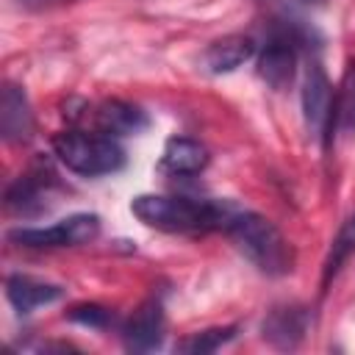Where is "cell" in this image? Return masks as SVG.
Returning a JSON list of instances; mask_svg holds the SVG:
<instances>
[{
	"label": "cell",
	"instance_id": "ba28073f",
	"mask_svg": "<svg viewBox=\"0 0 355 355\" xmlns=\"http://www.w3.org/2000/svg\"><path fill=\"white\" fill-rule=\"evenodd\" d=\"M164 330H166V319H164L161 302L147 300V302H141L125 319V324H122V341L133 352H147V349L161 347Z\"/></svg>",
	"mask_w": 355,
	"mask_h": 355
},
{
	"label": "cell",
	"instance_id": "5b68a950",
	"mask_svg": "<svg viewBox=\"0 0 355 355\" xmlns=\"http://www.w3.org/2000/svg\"><path fill=\"white\" fill-rule=\"evenodd\" d=\"M302 114H305V125L313 136H322L324 141H330V125L338 119V100L333 97V86L324 75V69L313 61L308 67L305 75V86H302Z\"/></svg>",
	"mask_w": 355,
	"mask_h": 355
},
{
	"label": "cell",
	"instance_id": "9a60e30c",
	"mask_svg": "<svg viewBox=\"0 0 355 355\" xmlns=\"http://www.w3.org/2000/svg\"><path fill=\"white\" fill-rule=\"evenodd\" d=\"M352 255H355V214H349L341 222L336 239L330 241V250H327V258H324V266H322V288L330 286V280L341 272V266Z\"/></svg>",
	"mask_w": 355,
	"mask_h": 355
},
{
	"label": "cell",
	"instance_id": "ac0fdd59",
	"mask_svg": "<svg viewBox=\"0 0 355 355\" xmlns=\"http://www.w3.org/2000/svg\"><path fill=\"white\" fill-rule=\"evenodd\" d=\"M300 3H305V6H327V0H300Z\"/></svg>",
	"mask_w": 355,
	"mask_h": 355
},
{
	"label": "cell",
	"instance_id": "277c9868",
	"mask_svg": "<svg viewBox=\"0 0 355 355\" xmlns=\"http://www.w3.org/2000/svg\"><path fill=\"white\" fill-rule=\"evenodd\" d=\"M100 236L97 214H72L50 227H17L8 230V241L22 247H78Z\"/></svg>",
	"mask_w": 355,
	"mask_h": 355
},
{
	"label": "cell",
	"instance_id": "d6986e66",
	"mask_svg": "<svg viewBox=\"0 0 355 355\" xmlns=\"http://www.w3.org/2000/svg\"><path fill=\"white\" fill-rule=\"evenodd\" d=\"M19 3H42V0H19Z\"/></svg>",
	"mask_w": 355,
	"mask_h": 355
},
{
	"label": "cell",
	"instance_id": "e0dca14e",
	"mask_svg": "<svg viewBox=\"0 0 355 355\" xmlns=\"http://www.w3.org/2000/svg\"><path fill=\"white\" fill-rule=\"evenodd\" d=\"M67 319L69 322H78L83 327H94V330H103L114 322V313L105 308V305H97V302H80V305H72L67 311Z\"/></svg>",
	"mask_w": 355,
	"mask_h": 355
},
{
	"label": "cell",
	"instance_id": "30bf717a",
	"mask_svg": "<svg viewBox=\"0 0 355 355\" xmlns=\"http://www.w3.org/2000/svg\"><path fill=\"white\" fill-rule=\"evenodd\" d=\"M33 111L28 103V94L14 86L6 83L3 94H0V130L6 136V141H28L33 136Z\"/></svg>",
	"mask_w": 355,
	"mask_h": 355
},
{
	"label": "cell",
	"instance_id": "2e32d148",
	"mask_svg": "<svg viewBox=\"0 0 355 355\" xmlns=\"http://www.w3.org/2000/svg\"><path fill=\"white\" fill-rule=\"evenodd\" d=\"M233 338H236V327L233 324H227V327H208V330H200V333H191L189 338H183L178 344V349L189 352V355H205V352H216L219 347H225Z\"/></svg>",
	"mask_w": 355,
	"mask_h": 355
},
{
	"label": "cell",
	"instance_id": "7c38bea8",
	"mask_svg": "<svg viewBox=\"0 0 355 355\" xmlns=\"http://www.w3.org/2000/svg\"><path fill=\"white\" fill-rule=\"evenodd\" d=\"M255 55V42L250 36H241V33H230V36H222L216 42H211L202 53V67L214 75H222V72H233L239 69L244 61H250Z\"/></svg>",
	"mask_w": 355,
	"mask_h": 355
},
{
	"label": "cell",
	"instance_id": "5bb4252c",
	"mask_svg": "<svg viewBox=\"0 0 355 355\" xmlns=\"http://www.w3.org/2000/svg\"><path fill=\"white\" fill-rule=\"evenodd\" d=\"M44 175H22L17 178L8 191H6V205L17 214H36L44 208V197H47V183L50 180H42Z\"/></svg>",
	"mask_w": 355,
	"mask_h": 355
},
{
	"label": "cell",
	"instance_id": "4fadbf2b",
	"mask_svg": "<svg viewBox=\"0 0 355 355\" xmlns=\"http://www.w3.org/2000/svg\"><path fill=\"white\" fill-rule=\"evenodd\" d=\"M208 166V150L189 139V136H175L164 144L161 153V169L169 175H197Z\"/></svg>",
	"mask_w": 355,
	"mask_h": 355
},
{
	"label": "cell",
	"instance_id": "6da1fadb",
	"mask_svg": "<svg viewBox=\"0 0 355 355\" xmlns=\"http://www.w3.org/2000/svg\"><path fill=\"white\" fill-rule=\"evenodd\" d=\"M130 211L139 222L166 233H202L227 227L239 211L230 202L219 200H194V197H169V194H139L130 202Z\"/></svg>",
	"mask_w": 355,
	"mask_h": 355
},
{
	"label": "cell",
	"instance_id": "52a82bcc",
	"mask_svg": "<svg viewBox=\"0 0 355 355\" xmlns=\"http://www.w3.org/2000/svg\"><path fill=\"white\" fill-rule=\"evenodd\" d=\"M258 78L275 89L283 92L294 83L297 75V47H294V36L288 31L272 33V39L263 44L261 55H258Z\"/></svg>",
	"mask_w": 355,
	"mask_h": 355
},
{
	"label": "cell",
	"instance_id": "7a4b0ae2",
	"mask_svg": "<svg viewBox=\"0 0 355 355\" xmlns=\"http://www.w3.org/2000/svg\"><path fill=\"white\" fill-rule=\"evenodd\" d=\"M225 230L239 247V252H244V258L263 275L280 277L294 269V252L288 241L266 216L252 211H236Z\"/></svg>",
	"mask_w": 355,
	"mask_h": 355
},
{
	"label": "cell",
	"instance_id": "8992f818",
	"mask_svg": "<svg viewBox=\"0 0 355 355\" xmlns=\"http://www.w3.org/2000/svg\"><path fill=\"white\" fill-rule=\"evenodd\" d=\"M75 122H92L97 133L103 136H130L147 128V114L133 105V103H122V100H103L100 105H83V111L75 116Z\"/></svg>",
	"mask_w": 355,
	"mask_h": 355
},
{
	"label": "cell",
	"instance_id": "8fae6325",
	"mask_svg": "<svg viewBox=\"0 0 355 355\" xmlns=\"http://www.w3.org/2000/svg\"><path fill=\"white\" fill-rule=\"evenodd\" d=\"M6 297L19 313H31L42 305H50L64 297V288L31 275H11L6 280Z\"/></svg>",
	"mask_w": 355,
	"mask_h": 355
},
{
	"label": "cell",
	"instance_id": "3957f363",
	"mask_svg": "<svg viewBox=\"0 0 355 355\" xmlns=\"http://www.w3.org/2000/svg\"><path fill=\"white\" fill-rule=\"evenodd\" d=\"M53 153L69 172L83 178L111 175L125 166V150L119 141L97 130H61L53 136Z\"/></svg>",
	"mask_w": 355,
	"mask_h": 355
},
{
	"label": "cell",
	"instance_id": "9c48e42d",
	"mask_svg": "<svg viewBox=\"0 0 355 355\" xmlns=\"http://www.w3.org/2000/svg\"><path fill=\"white\" fill-rule=\"evenodd\" d=\"M308 308L302 305H280V308H272L261 324V336L277 347V349H294L305 333H308Z\"/></svg>",
	"mask_w": 355,
	"mask_h": 355
}]
</instances>
